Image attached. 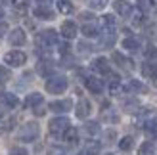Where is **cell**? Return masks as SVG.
Masks as SVG:
<instances>
[{
  "instance_id": "17",
  "label": "cell",
  "mask_w": 157,
  "mask_h": 155,
  "mask_svg": "<svg viewBox=\"0 0 157 155\" xmlns=\"http://www.w3.org/2000/svg\"><path fill=\"white\" fill-rule=\"evenodd\" d=\"M101 21H104V27H105V31H107V33H115V29H117L115 15L107 13V15H104V17H101Z\"/></svg>"
},
{
  "instance_id": "3",
  "label": "cell",
  "mask_w": 157,
  "mask_h": 155,
  "mask_svg": "<svg viewBox=\"0 0 157 155\" xmlns=\"http://www.w3.org/2000/svg\"><path fill=\"white\" fill-rule=\"evenodd\" d=\"M36 44L40 46H54L58 44V33L54 29H44L36 35Z\"/></svg>"
},
{
  "instance_id": "37",
  "label": "cell",
  "mask_w": 157,
  "mask_h": 155,
  "mask_svg": "<svg viewBox=\"0 0 157 155\" xmlns=\"http://www.w3.org/2000/svg\"><path fill=\"white\" fill-rule=\"evenodd\" d=\"M78 17H81L82 21H86V23H92V21H94V15H92L90 12H82L81 15H78Z\"/></svg>"
},
{
  "instance_id": "10",
  "label": "cell",
  "mask_w": 157,
  "mask_h": 155,
  "mask_svg": "<svg viewBox=\"0 0 157 155\" xmlns=\"http://www.w3.org/2000/svg\"><path fill=\"white\" fill-rule=\"evenodd\" d=\"M71 107H73V102H71V100H58V102H52V104H50V109H52L54 113H67Z\"/></svg>"
},
{
  "instance_id": "20",
  "label": "cell",
  "mask_w": 157,
  "mask_h": 155,
  "mask_svg": "<svg viewBox=\"0 0 157 155\" xmlns=\"http://www.w3.org/2000/svg\"><path fill=\"white\" fill-rule=\"evenodd\" d=\"M84 132L90 134V136L100 134V123H98V121H86V123H84Z\"/></svg>"
},
{
  "instance_id": "11",
  "label": "cell",
  "mask_w": 157,
  "mask_h": 155,
  "mask_svg": "<svg viewBox=\"0 0 157 155\" xmlns=\"http://www.w3.org/2000/svg\"><path fill=\"white\" fill-rule=\"evenodd\" d=\"M86 88H88L92 94H101V90H104V82H101L100 79H96V77H86Z\"/></svg>"
},
{
  "instance_id": "35",
  "label": "cell",
  "mask_w": 157,
  "mask_h": 155,
  "mask_svg": "<svg viewBox=\"0 0 157 155\" xmlns=\"http://www.w3.org/2000/svg\"><path fill=\"white\" fill-rule=\"evenodd\" d=\"M8 79H10V71H8V67H2V65H0V84L8 82Z\"/></svg>"
},
{
  "instance_id": "1",
  "label": "cell",
  "mask_w": 157,
  "mask_h": 155,
  "mask_svg": "<svg viewBox=\"0 0 157 155\" xmlns=\"http://www.w3.org/2000/svg\"><path fill=\"white\" fill-rule=\"evenodd\" d=\"M38 134H40V127H38V123L31 121V123H25V125L21 127L17 138L21 142H35L38 138Z\"/></svg>"
},
{
  "instance_id": "5",
  "label": "cell",
  "mask_w": 157,
  "mask_h": 155,
  "mask_svg": "<svg viewBox=\"0 0 157 155\" xmlns=\"http://www.w3.org/2000/svg\"><path fill=\"white\" fill-rule=\"evenodd\" d=\"M4 59H6V63L10 65V67H21L27 61V56L23 52H19V50H12V52L6 54Z\"/></svg>"
},
{
  "instance_id": "40",
  "label": "cell",
  "mask_w": 157,
  "mask_h": 155,
  "mask_svg": "<svg viewBox=\"0 0 157 155\" xmlns=\"http://www.w3.org/2000/svg\"><path fill=\"white\" fill-rule=\"evenodd\" d=\"M132 23H134V25H142V23H144V17H142L140 13H136L134 17H132Z\"/></svg>"
},
{
  "instance_id": "4",
  "label": "cell",
  "mask_w": 157,
  "mask_h": 155,
  "mask_svg": "<svg viewBox=\"0 0 157 155\" xmlns=\"http://www.w3.org/2000/svg\"><path fill=\"white\" fill-rule=\"evenodd\" d=\"M69 127H71V123H69L67 117H56V119L50 121V132L56 134V136H61Z\"/></svg>"
},
{
  "instance_id": "18",
  "label": "cell",
  "mask_w": 157,
  "mask_h": 155,
  "mask_svg": "<svg viewBox=\"0 0 157 155\" xmlns=\"http://www.w3.org/2000/svg\"><path fill=\"white\" fill-rule=\"evenodd\" d=\"M113 61L119 67H124V69H132V61L130 59H127L123 56V54H119V52H113Z\"/></svg>"
},
{
  "instance_id": "24",
  "label": "cell",
  "mask_w": 157,
  "mask_h": 155,
  "mask_svg": "<svg viewBox=\"0 0 157 155\" xmlns=\"http://www.w3.org/2000/svg\"><path fill=\"white\" fill-rule=\"evenodd\" d=\"M138 155H155V144L153 142H144L138 149Z\"/></svg>"
},
{
  "instance_id": "2",
  "label": "cell",
  "mask_w": 157,
  "mask_h": 155,
  "mask_svg": "<svg viewBox=\"0 0 157 155\" xmlns=\"http://www.w3.org/2000/svg\"><path fill=\"white\" fill-rule=\"evenodd\" d=\"M46 90L50 92V94H61V92L67 90V79L63 75H54L48 79L46 82Z\"/></svg>"
},
{
  "instance_id": "9",
  "label": "cell",
  "mask_w": 157,
  "mask_h": 155,
  "mask_svg": "<svg viewBox=\"0 0 157 155\" xmlns=\"http://www.w3.org/2000/svg\"><path fill=\"white\" fill-rule=\"evenodd\" d=\"M92 67L94 71H98L101 75H111V67H109V61L105 58H96L92 61Z\"/></svg>"
},
{
  "instance_id": "15",
  "label": "cell",
  "mask_w": 157,
  "mask_h": 155,
  "mask_svg": "<svg viewBox=\"0 0 157 155\" xmlns=\"http://www.w3.org/2000/svg\"><path fill=\"white\" fill-rule=\"evenodd\" d=\"M124 90L130 92V94H142V92H146V86L140 81H128L124 84Z\"/></svg>"
},
{
  "instance_id": "19",
  "label": "cell",
  "mask_w": 157,
  "mask_h": 155,
  "mask_svg": "<svg viewBox=\"0 0 157 155\" xmlns=\"http://www.w3.org/2000/svg\"><path fill=\"white\" fill-rule=\"evenodd\" d=\"M35 17H38V19H52L54 17V12L50 10V8L38 6V8H35Z\"/></svg>"
},
{
  "instance_id": "39",
  "label": "cell",
  "mask_w": 157,
  "mask_h": 155,
  "mask_svg": "<svg viewBox=\"0 0 157 155\" xmlns=\"http://www.w3.org/2000/svg\"><path fill=\"white\" fill-rule=\"evenodd\" d=\"M10 155H29V153H27V149H23V148H13L10 151Z\"/></svg>"
},
{
  "instance_id": "43",
  "label": "cell",
  "mask_w": 157,
  "mask_h": 155,
  "mask_svg": "<svg viewBox=\"0 0 157 155\" xmlns=\"http://www.w3.org/2000/svg\"><path fill=\"white\" fill-rule=\"evenodd\" d=\"M59 50H61V54H69V44H59Z\"/></svg>"
},
{
  "instance_id": "47",
  "label": "cell",
  "mask_w": 157,
  "mask_h": 155,
  "mask_svg": "<svg viewBox=\"0 0 157 155\" xmlns=\"http://www.w3.org/2000/svg\"><path fill=\"white\" fill-rule=\"evenodd\" d=\"M2 2H8V0H2Z\"/></svg>"
},
{
  "instance_id": "7",
  "label": "cell",
  "mask_w": 157,
  "mask_h": 155,
  "mask_svg": "<svg viewBox=\"0 0 157 155\" xmlns=\"http://www.w3.org/2000/svg\"><path fill=\"white\" fill-rule=\"evenodd\" d=\"M90 109H92L90 102L82 98V100H78V104H77V107H75V113H77L78 119H86V117L90 115Z\"/></svg>"
},
{
  "instance_id": "13",
  "label": "cell",
  "mask_w": 157,
  "mask_h": 155,
  "mask_svg": "<svg viewBox=\"0 0 157 155\" xmlns=\"http://www.w3.org/2000/svg\"><path fill=\"white\" fill-rule=\"evenodd\" d=\"M36 71H38V75H42V77H50L54 73V63L50 59H40L36 63Z\"/></svg>"
},
{
  "instance_id": "31",
  "label": "cell",
  "mask_w": 157,
  "mask_h": 155,
  "mask_svg": "<svg viewBox=\"0 0 157 155\" xmlns=\"http://www.w3.org/2000/svg\"><path fill=\"white\" fill-rule=\"evenodd\" d=\"M144 130L150 136H157V123L153 121V119H150V121H146V125H144Z\"/></svg>"
},
{
  "instance_id": "12",
  "label": "cell",
  "mask_w": 157,
  "mask_h": 155,
  "mask_svg": "<svg viewBox=\"0 0 157 155\" xmlns=\"http://www.w3.org/2000/svg\"><path fill=\"white\" fill-rule=\"evenodd\" d=\"M113 8H115V12L119 13V15H123V17H127V15L132 13V6L127 2V0H115Z\"/></svg>"
},
{
  "instance_id": "46",
  "label": "cell",
  "mask_w": 157,
  "mask_h": 155,
  "mask_svg": "<svg viewBox=\"0 0 157 155\" xmlns=\"http://www.w3.org/2000/svg\"><path fill=\"white\" fill-rule=\"evenodd\" d=\"M2 15H4V10H2V8H0V17H2Z\"/></svg>"
},
{
  "instance_id": "27",
  "label": "cell",
  "mask_w": 157,
  "mask_h": 155,
  "mask_svg": "<svg viewBox=\"0 0 157 155\" xmlns=\"http://www.w3.org/2000/svg\"><path fill=\"white\" fill-rule=\"evenodd\" d=\"M113 44H115V33H105L100 42V48H111Z\"/></svg>"
},
{
  "instance_id": "41",
  "label": "cell",
  "mask_w": 157,
  "mask_h": 155,
  "mask_svg": "<svg viewBox=\"0 0 157 155\" xmlns=\"http://www.w3.org/2000/svg\"><path fill=\"white\" fill-rule=\"evenodd\" d=\"M52 2H54V0H36V4L38 6H44V8H50Z\"/></svg>"
},
{
  "instance_id": "26",
  "label": "cell",
  "mask_w": 157,
  "mask_h": 155,
  "mask_svg": "<svg viewBox=\"0 0 157 155\" xmlns=\"http://www.w3.org/2000/svg\"><path fill=\"white\" fill-rule=\"evenodd\" d=\"M81 31H82V35H84V36H88V38L98 35V27L94 25V21H92V23H84Z\"/></svg>"
},
{
  "instance_id": "23",
  "label": "cell",
  "mask_w": 157,
  "mask_h": 155,
  "mask_svg": "<svg viewBox=\"0 0 157 155\" xmlns=\"http://www.w3.org/2000/svg\"><path fill=\"white\" fill-rule=\"evenodd\" d=\"M123 48L124 50H130V52H136L140 48V42L136 40L134 36H128V38H124V40H123Z\"/></svg>"
},
{
  "instance_id": "29",
  "label": "cell",
  "mask_w": 157,
  "mask_h": 155,
  "mask_svg": "<svg viewBox=\"0 0 157 155\" xmlns=\"http://www.w3.org/2000/svg\"><path fill=\"white\" fill-rule=\"evenodd\" d=\"M136 6H138V10L142 12V13H146V12H150L151 8L155 6V2H153V0H138Z\"/></svg>"
},
{
  "instance_id": "42",
  "label": "cell",
  "mask_w": 157,
  "mask_h": 155,
  "mask_svg": "<svg viewBox=\"0 0 157 155\" xmlns=\"http://www.w3.org/2000/svg\"><path fill=\"white\" fill-rule=\"evenodd\" d=\"M6 31H8V23L6 21H0V36H4Z\"/></svg>"
},
{
  "instance_id": "38",
  "label": "cell",
  "mask_w": 157,
  "mask_h": 155,
  "mask_svg": "<svg viewBox=\"0 0 157 155\" xmlns=\"http://www.w3.org/2000/svg\"><path fill=\"white\" fill-rule=\"evenodd\" d=\"M48 155H69L65 149H61V148H52L50 151H48Z\"/></svg>"
},
{
  "instance_id": "22",
  "label": "cell",
  "mask_w": 157,
  "mask_h": 155,
  "mask_svg": "<svg viewBox=\"0 0 157 155\" xmlns=\"http://www.w3.org/2000/svg\"><path fill=\"white\" fill-rule=\"evenodd\" d=\"M123 109L127 111V113H136L140 109V102L136 98H132V100H127V102L123 104Z\"/></svg>"
},
{
  "instance_id": "32",
  "label": "cell",
  "mask_w": 157,
  "mask_h": 155,
  "mask_svg": "<svg viewBox=\"0 0 157 155\" xmlns=\"http://www.w3.org/2000/svg\"><path fill=\"white\" fill-rule=\"evenodd\" d=\"M88 6L92 10H101V8L107 6V0H88Z\"/></svg>"
},
{
  "instance_id": "21",
  "label": "cell",
  "mask_w": 157,
  "mask_h": 155,
  "mask_svg": "<svg viewBox=\"0 0 157 155\" xmlns=\"http://www.w3.org/2000/svg\"><path fill=\"white\" fill-rule=\"evenodd\" d=\"M58 10L59 13H73L75 12V6L71 4V0H58Z\"/></svg>"
},
{
  "instance_id": "33",
  "label": "cell",
  "mask_w": 157,
  "mask_h": 155,
  "mask_svg": "<svg viewBox=\"0 0 157 155\" xmlns=\"http://www.w3.org/2000/svg\"><path fill=\"white\" fill-rule=\"evenodd\" d=\"M77 48H78V52L81 54H88V52H92V44H88V42H78L77 44Z\"/></svg>"
},
{
  "instance_id": "28",
  "label": "cell",
  "mask_w": 157,
  "mask_h": 155,
  "mask_svg": "<svg viewBox=\"0 0 157 155\" xmlns=\"http://www.w3.org/2000/svg\"><path fill=\"white\" fill-rule=\"evenodd\" d=\"M2 104H4L6 107H10V109H12V107H15V105L19 104V100L15 98L13 94H2Z\"/></svg>"
},
{
  "instance_id": "44",
  "label": "cell",
  "mask_w": 157,
  "mask_h": 155,
  "mask_svg": "<svg viewBox=\"0 0 157 155\" xmlns=\"http://www.w3.org/2000/svg\"><path fill=\"white\" fill-rule=\"evenodd\" d=\"M35 115H44V107H42V104L38 105V107H35Z\"/></svg>"
},
{
  "instance_id": "36",
  "label": "cell",
  "mask_w": 157,
  "mask_h": 155,
  "mask_svg": "<svg viewBox=\"0 0 157 155\" xmlns=\"http://www.w3.org/2000/svg\"><path fill=\"white\" fill-rule=\"evenodd\" d=\"M155 56H157V48H155V46H147V48H146V58H150L153 61Z\"/></svg>"
},
{
  "instance_id": "14",
  "label": "cell",
  "mask_w": 157,
  "mask_h": 155,
  "mask_svg": "<svg viewBox=\"0 0 157 155\" xmlns=\"http://www.w3.org/2000/svg\"><path fill=\"white\" fill-rule=\"evenodd\" d=\"M142 75L146 79H157V65L155 61H146L142 65Z\"/></svg>"
},
{
  "instance_id": "8",
  "label": "cell",
  "mask_w": 157,
  "mask_h": 155,
  "mask_svg": "<svg viewBox=\"0 0 157 155\" xmlns=\"http://www.w3.org/2000/svg\"><path fill=\"white\" fill-rule=\"evenodd\" d=\"M59 33H61V36H63V38H67V40L75 38L77 36V25H75V21H63Z\"/></svg>"
},
{
  "instance_id": "6",
  "label": "cell",
  "mask_w": 157,
  "mask_h": 155,
  "mask_svg": "<svg viewBox=\"0 0 157 155\" xmlns=\"http://www.w3.org/2000/svg\"><path fill=\"white\" fill-rule=\"evenodd\" d=\"M8 40H10V44L12 46H23L25 44V40H27V36H25V31L23 29H13L12 33H10V36H8Z\"/></svg>"
},
{
  "instance_id": "16",
  "label": "cell",
  "mask_w": 157,
  "mask_h": 155,
  "mask_svg": "<svg viewBox=\"0 0 157 155\" xmlns=\"http://www.w3.org/2000/svg\"><path fill=\"white\" fill-rule=\"evenodd\" d=\"M40 104H44V98H42V94H38V92H33V94H29L25 98V105L27 107H38Z\"/></svg>"
},
{
  "instance_id": "34",
  "label": "cell",
  "mask_w": 157,
  "mask_h": 155,
  "mask_svg": "<svg viewBox=\"0 0 157 155\" xmlns=\"http://www.w3.org/2000/svg\"><path fill=\"white\" fill-rule=\"evenodd\" d=\"M29 2H31V0H12V4L17 8V10H27Z\"/></svg>"
},
{
  "instance_id": "25",
  "label": "cell",
  "mask_w": 157,
  "mask_h": 155,
  "mask_svg": "<svg viewBox=\"0 0 157 155\" xmlns=\"http://www.w3.org/2000/svg\"><path fill=\"white\" fill-rule=\"evenodd\" d=\"M63 138H65V142H67V144H77V140H78V132H77V128H71V127H69L65 132H63Z\"/></svg>"
},
{
  "instance_id": "30",
  "label": "cell",
  "mask_w": 157,
  "mask_h": 155,
  "mask_svg": "<svg viewBox=\"0 0 157 155\" xmlns=\"http://www.w3.org/2000/svg\"><path fill=\"white\" fill-rule=\"evenodd\" d=\"M132 146H134V138H132V136H124V138H121V142H119V148H121L123 151H128V149H132Z\"/></svg>"
},
{
  "instance_id": "45",
  "label": "cell",
  "mask_w": 157,
  "mask_h": 155,
  "mask_svg": "<svg viewBox=\"0 0 157 155\" xmlns=\"http://www.w3.org/2000/svg\"><path fill=\"white\" fill-rule=\"evenodd\" d=\"M78 155H98V153H94V151H88V149H82Z\"/></svg>"
}]
</instances>
